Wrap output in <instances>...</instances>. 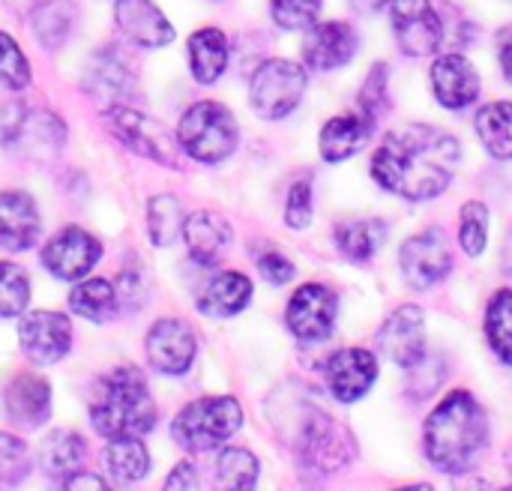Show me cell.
Masks as SVG:
<instances>
[{
    "mask_svg": "<svg viewBox=\"0 0 512 491\" xmlns=\"http://www.w3.org/2000/svg\"><path fill=\"white\" fill-rule=\"evenodd\" d=\"M459 153L462 147L450 132L411 123L390 132L375 150L372 177L405 201H432L450 186Z\"/></svg>",
    "mask_w": 512,
    "mask_h": 491,
    "instance_id": "6da1fadb",
    "label": "cell"
},
{
    "mask_svg": "<svg viewBox=\"0 0 512 491\" xmlns=\"http://www.w3.org/2000/svg\"><path fill=\"white\" fill-rule=\"evenodd\" d=\"M489 441L486 411L468 390H453L426 420L423 447L444 474H465Z\"/></svg>",
    "mask_w": 512,
    "mask_h": 491,
    "instance_id": "7a4b0ae2",
    "label": "cell"
},
{
    "mask_svg": "<svg viewBox=\"0 0 512 491\" xmlns=\"http://www.w3.org/2000/svg\"><path fill=\"white\" fill-rule=\"evenodd\" d=\"M90 420L102 438H144L156 426V405L138 369L120 366L99 378Z\"/></svg>",
    "mask_w": 512,
    "mask_h": 491,
    "instance_id": "3957f363",
    "label": "cell"
},
{
    "mask_svg": "<svg viewBox=\"0 0 512 491\" xmlns=\"http://www.w3.org/2000/svg\"><path fill=\"white\" fill-rule=\"evenodd\" d=\"M177 141L192 159L204 165H216V162H225L237 150L240 129H237L234 114L225 105L198 102L180 117Z\"/></svg>",
    "mask_w": 512,
    "mask_h": 491,
    "instance_id": "277c9868",
    "label": "cell"
},
{
    "mask_svg": "<svg viewBox=\"0 0 512 491\" xmlns=\"http://www.w3.org/2000/svg\"><path fill=\"white\" fill-rule=\"evenodd\" d=\"M240 423H243V408L237 399L231 396L198 399L174 417L171 435L183 450L207 453L222 447L240 429Z\"/></svg>",
    "mask_w": 512,
    "mask_h": 491,
    "instance_id": "5b68a950",
    "label": "cell"
},
{
    "mask_svg": "<svg viewBox=\"0 0 512 491\" xmlns=\"http://www.w3.org/2000/svg\"><path fill=\"white\" fill-rule=\"evenodd\" d=\"M306 93V72L294 60H267L252 75V108L264 120H282L288 117Z\"/></svg>",
    "mask_w": 512,
    "mask_h": 491,
    "instance_id": "8992f818",
    "label": "cell"
},
{
    "mask_svg": "<svg viewBox=\"0 0 512 491\" xmlns=\"http://www.w3.org/2000/svg\"><path fill=\"white\" fill-rule=\"evenodd\" d=\"M105 126L111 129L114 138H120L129 150H135L138 156H147L159 165H177V150L174 141L168 135V129L162 123H156L153 117L129 108V105H111L105 108Z\"/></svg>",
    "mask_w": 512,
    "mask_h": 491,
    "instance_id": "52a82bcc",
    "label": "cell"
},
{
    "mask_svg": "<svg viewBox=\"0 0 512 491\" xmlns=\"http://www.w3.org/2000/svg\"><path fill=\"white\" fill-rule=\"evenodd\" d=\"M399 270L408 288L426 291L438 282H444L453 270V255L447 246V234L441 228H429L411 240H405L399 252Z\"/></svg>",
    "mask_w": 512,
    "mask_h": 491,
    "instance_id": "ba28073f",
    "label": "cell"
},
{
    "mask_svg": "<svg viewBox=\"0 0 512 491\" xmlns=\"http://www.w3.org/2000/svg\"><path fill=\"white\" fill-rule=\"evenodd\" d=\"M390 24L408 57H429L444 42V24L432 0H393Z\"/></svg>",
    "mask_w": 512,
    "mask_h": 491,
    "instance_id": "9c48e42d",
    "label": "cell"
},
{
    "mask_svg": "<svg viewBox=\"0 0 512 491\" xmlns=\"http://www.w3.org/2000/svg\"><path fill=\"white\" fill-rule=\"evenodd\" d=\"M339 300L327 285L309 282L294 291L288 303V327L300 342H324L336 327Z\"/></svg>",
    "mask_w": 512,
    "mask_h": 491,
    "instance_id": "30bf717a",
    "label": "cell"
},
{
    "mask_svg": "<svg viewBox=\"0 0 512 491\" xmlns=\"http://www.w3.org/2000/svg\"><path fill=\"white\" fill-rule=\"evenodd\" d=\"M198 354V339L189 324L177 318H162L147 333V360L162 375H183L192 369Z\"/></svg>",
    "mask_w": 512,
    "mask_h": 491,
    "instance_id": "8fae6325",
    "label": "cell"
},
{
    "mask_svg": "<svg viewBox=\"0 0 512 491\" xmlns=\"http://www.w3.org/2000/svg\"><path fill=\"white\" fill-rule=\"evenodd\" d=\"M18 339L21 351L33 363L48 366L66 357V351L72 348V324L60 312H30L18 324Z\"/></svg>",
    "mask_w": 512,
    "mask_h": 491,
    "instance_id": "7c38bea8",
    "label": "cell"
},
{
    "mask_svg": "<svg viewBox=\"0 0 512 491\" xmlns=\"http://www.w3.org/2000/svg\"><path fill=\"white\" fill-rule=\"evenodd\" d=\"M99 255H102V246L96 237H90L81 228H63L42 249V264L57 279L72 282V279H84L96 267Z\"/></svg>",
    "mask_w": 512,
    "mask_h": 491,
    "instance_id": "4fadbf2b",
    "label": "cell"
},
{
    "mask_svg": "<svg viewBox=\"0 0 512 491\" xmlns=\"http://www.w3.org/2000/svg\"><path fill=\"white\" fill-rule=\"evenodd\" d=\"M378 345L387 360L399 363L402 369L417 366L426 357V324L417 306H399L381 327Z\"/></svg>",
    "mask_w": 512,
    "mask_h": 491,
    "instance_id": "5bb4252c",
    "label": "cell"
},
{
    "mask_svg": "<svg viewBox=\"0 0 512 491\" xmlns=\"http://www.w3.org/2000/svg\"><path fill=\"white\" fill-rule=\"evenodd\" d=\"M357 30L345 21H324L309 27L306 39H303V60L306 66L318 69V72H330L339 69L345 63L354 60L357 54Z\"/></svg>",
    "mask_w": 512,
    "mask_h": 491,
    "instance_id": "9a60e30c",
    "label": "cell"
},
{
    "mask_svg": "<svg viewBox=\"0 0 512 491\" xmlns=\"http://www.w3.org/2000/svg\"><path fill=\"white\" fill-rule=\"evenodd\" d=\"M327 387L339 402H357L363 399L375 378H378V360L366 348H345L327 360Z\"/></svg>",
    "mask_w": 512,
    "mask_h": 491,
    "instance_id": "2e32d148",
    "label": "cell"
},
{
    "mask_svg": "<svg viewBox=\"0 0 512 491\" xmlns=\"http://www.w3.org/2000/svg\"><path fill=\"white\" fill-rule=\"evenodd\" d=\"M432 90H435V99L444 108L462 111V108L477 102V96H480V75H477V69H474V63L468 57L444 54L432 66Z\"/></svg>",
    "mask_w": 512,
    "mask_h": 491,
    "instance_id": "e0dca14e",
    "label": "cell"
},
{
    "mask_svg": "<svg viewBox=\"0 0 512 491\" xmlns=\"http://www.w3.org/2000/svg\"><path fill=\"white\" fill-rule=\"evenodd\" d=\"M84 90L93 99H99L105 108H111V105H120L135 90V75L126 66V60H123L120 51L105 48V51L93 54V60L87 63Z\"/></svg>",
    "mask_w": 512,
    "mask_h": 491,
    "instance_id": "ac0fdd59",
    "label": "cell"
},
{
    "mask_svg": "<svg viewBox=\"0 0 512 491\" xmlns=\"http://www.w3.org/2000/svg\"><path fill=\"white\" fill-rule=\"evenodd\" d=\"M114 21L120 33L144 48H162L174 39L171 21L153 0H117Z\"/></svg>",
    "mask_w": 512,
    "mask_h": 491,
    "instance_id": "d6986e66",
    "label": "cell"
},
{
    "mask_svg": "<svg viewBox=\"0 0 512 491\" xmlns=\"http://www.w3.org/2000/svg\"><path fill=\"white\" fill-rule=\"evenodd\" d=\"M39 237V210L24 192H0V246L27 252Z\"/></svg>",
    "mask_w": 512,
    "mask_h": 491,
    "instance_id": "ffe728a7",
    "label": "cell"
},
{
    "mask_svg": "<svg viewBox=\"0 0 512 491\" xmlns=\"http://www.w3.org/2000/svg\"><path fill=\"white\" fill-rule=\"evenodd\" d=\"M183 237H186V246H189V255L210 267L216 264L228 246H231V225L210 213V210H201V213H192L189 219H183Z\"/></svg>",
    "mask_w": 512,
    "mask_h": 491,
    "instance_id": "44dd1931",
    "label": "cell"
},
{
    "mask_svg": "<svg viewBox=\"0 0 512 491\" xmlns=\"http://www.w3.org/2000/svg\"><path fill=\"white\" fill-rule=\"evenodd\" d=\"M372 120L363 117L360 111L357 114H342V117H333L324 123L321 129V138H318V147H321V156L327 162H345L351 159L354 153H360L366 147V141L372 138Z\"/></svg>",
    "mask_w": 512,
    "mask_h": 491,
    "instance_id": "7402d4cb",
    "label": "cell"
},
{
    "mask_svg": "<svg viewBox=\"0 0 512 491\" xmlns=\"http://www.w3.org/2000/svg\"><path fill=\"white\" fill-rule=\"evenodd\" d=\"M6 411L18 426L36 429L51 414V390L36 375H18L6 390Z\"/></svg>",
    "mask_w": 512,
    "mask_h": 491,
    "instance_id": "603a6c76",
    "label": "cell"
},
{
    "mask_svg": "<svg viewBox=\"0 0 512 491\" xmlns=\"http://www.w3.org/2000/svg\"><path fill=\"white\" fill-rule=\"evenodd\" d=\"M249 300H252V282L243 273L225 270L207 282L204 294L198 297V309L210 318H231L243 312Z\"/></svg>",
    "mask_w": 512,
    "mask_h": 491,
    "instance_id": "cb8c5ba5",
    "label": "cell"
},
{
    "mask_svg": "<svg viewBox=\"0 0 512 491\" xmlns=\"http://www.w3.org/2000/svg\"><path fill=\"white\" fill-rule=\"evenodd\" d=\"M189 66L195 81L213 84L228 66V39L216 27H204L189 39Z\"/></svg>",
    "mask_w": 512,
    "mask_h": 491,
    "instance_id": "d4e9b609",
    "label": "cell"
},
{
    "mask_svg": "<svg viewBox=\"0 0 512 491\" xmlns=\"http://www.w3.org/2000/svg\"><path fill=\"white\" fill-rule=\"evenodd\" d=\"M81 462H84V441L75 432L57 429L39 447V465H42V471L48 477L60 480V483H66L72 474H78L81 471Z\"/></svg>",
    "mask_w": 512,
    "mask_h": 491,
    "instance_id": "484cf974",
    "label": "cell"
},
{
    "mask_svg": "<svg viewBox=\"0 0 512 491\" xmlns=\"http://www.w3.org/2000/svg\"><path fill=\"white\" fill-rule=\"evenodd\" d=\"M384 234H387V228L381 219H351L336 228V246L348 261L363 264L378 255Z\"/></svg>",
    "mask_w": 512,
    "mask_h": 491,
    "instance_id": "4316f807",
    "label": "cell"
},
{
    "mask_svg": "<svg viewBox=\"0 0 512 491\" xmlns=\"http://www.w3.org/2000/svg\"><path fill=\"white\" fill-rule=\"evenodd\" d=\"M105 462H108V474L117 486L138 483L150 471V453L138 438H111Z\"/></svg>",
    "mask_w": 512,
    "mask_h": 491,
    "instance_id": "83f0119b",
    "label": "cell"
},
{
    "mask_svg": "<svg viewBox=\"0 0 512 491\" xmlns=\"http://www.w3.org/2000/svg\"><path fill=\"white\" fill-rule=\"evenodd\" d=\"M477 135L489 156L512 159V102H492L477 114Z\"/></svg>",
    "mask_w": 512,
    "mask_h": 491,
    "instance_id": "f1b7e54d",
    "label": "cell"
},
{
    "mask_svg": "<svg viewBox=\"0 0 512 491\" xmlns=\"http://www.w3.org/2000/svg\"><path fill=\"white\" fill-rule=\"evenodd\" d=\"M306 447H309V459L318 462L321 471H333V468H339V462L345 459L348 438H345L327 417H318L315 426H312L309 435H306Z\"/></svg>",
    "mask_w": 512,
    "mask_h": 491,
    "instance_id": "f546056e",
    "label": "cell"
},
{
    "mask_svg": "<svg viewBox=\"0 0 512 491\" xmlns=\"http://www.w3.org/2000/svg\"><path fill=\"white\" fill-rule=\"evenodd\" d=\"M147 231L156 246H171L183 234V207L174 195H156L147 204Z\"/></svg>",
    "mask_w": 512,
    "mask_h": 491,
    "instance_id": "4dcf8cb0",
    "label": "cell"
},
{
    "mask_svg": "<svg viewBox=\"0 0 512 491\" xmlns=\"http://www.w3.org/2000/svg\"><path fill=\"white\" fill-rule=\"evenodd\" d=\"M486 339L492 351L512 366V291H498L486 309Z\"/></svg>",
    "mask_w": 512,
    "mask_h": 491,
    "instance_id": "1f68e13d",
    "label": "cell"
},
{
    "mask_svg": "<svg viewBox=\"0 0 512 491\" xmlns=\"http://www.w3.org/2000/svg\"><path fill=\"white\" fill-rule=\"evenodd\" d=\"M69 306H72V312L81 315V318L102 321V318H108V315L114 312L117 294H114L111 282H105V279H87V282H81L78 288H72Z\"/></svg>",
    "mask_w": 512,
    "mask_h": 491,
    "instance_id": "d6a6232c",
    "label": "cell"
},
{
    "mask_svg": "<svg viewBox=\"0 0 512 491\" xmlns=\"http://www.w3.org/2000/svg\"><path fill=\"white\" fill-rule=\"evenodd\" d=\"M33 30L45 48H57L66 42L72 30V6L66 0H48L45 6L36 9L33 15Z\"/></svg>",
    "mask_w": 512,
    "mask_h": 491,
    "instance_id": "836d02e7",
    "label": "cell"
},
{
    "mask_svg": "<svg viewBox=\"0 0 512 491\" xmlns=\"http://www.w3.org/2000/svg\"><path fill=\"white\" fill-rule=\"evenodd\" d=\"M216 480L225 489H252L258 483V459L249 450H225L216 465Z\"/></svg>",
    "mask_w": 512,
    "mask_h": 491,
    "instance_id": "e575fe53",
    "label": "cell"
},
{
    "mask_svg": "<svg viewBox=\"0 0 512 491\" xmlns=\"http://www.w3.org/2000/svg\"><path fill=\"white\" fill-rule=\"evenodd\" d=\"M30 282L21 267L0 261V318H15L27 309Z\"/></svg>",
    "mask_w": 512,
    "mask_h": 491,
    "instance_id": "d590c367",
    "label": "cell"
},
{
    "mask_svg": "<svg viewBox=\"0 0 512 491\" xmlns=\"http://www.w3.org/2000/svg\"><path fill=\"white\" fill-rule=\"evenodd\" d=\"M462 225H459V243L462 249L477 258L483 255L486 249V240H489V207L483 201H468L462 207Z\"/></svg>",
    "mask_w": 512,
    "mask_h": 491,
    "instance_id": "8d00e7d4",
    "label": "cell"
},
{
    "mask_svg": "<svg viewBox=\"0 0 512 491\" xmlns=\"http://www.w3.org/2000/svg\"><path fill=\"white\" fill-rule=\"evenodd\" d=\"M387 87H390V69H387V63H375L372 69H369V75H366V81H363V90H360V114L363 117H369L372 123L387 111Z\"/></svg>",
    "mask_w": 512,
    "mask_h": 491,
    "instance_id": "74e56055",
    "label": "cell"
},
{
    "mask_svg": "<svg viewBox=\"0 0 512 491\" xmlns=\"http://www.w3.org/2000/svg\"><path fill=\"white\" fill-rule=\"evenodd\" d=\"M30 474V453L24 441L0 432V486H18Z\"/></svg>",
    "mask_w": 512,
    "mask_h": 491,
    "instance_id": "f35d334b",
    "label": "cell"
},
{
    "mask_svg": "<svg viewBox=\"0 0 512 491\" xmlns=\"http://www.w3.org/2000/svg\"><path fill=\"white\" fill-rule=\"evenodd\" d=\"M0 81L9 90H24L30 84V63L9 33H0Z\"/></svg>",
    "mask_w": 512,
    "mask_h": 491,
    "instance_id": "ab89813d",
    "label": "cell"
},
{
    "mask_svg": "<svg viewBox=\"0 0 512 491\" xmlns=\"http://www.w3.org/2000/svg\"><path fill=\"white\" fill-rule=\"evenodd\" d=\"M321 12V0H273V21L285 30L312 27Z\"/></svg>",
    "mask_w": 512,
    "mask_h": 491,
    "instance_id": "60d3db41",
    "label": "cell"
},
{
    "mask_svg": "<svg viewBox=\"0 0 512 491\" xmlns=\"http://www.w3.org/2000/svg\"><path fill=\"white\" fill-rule=\"evenodd\" d=\"M285 222L297 231L309 228V222H312V186H309V180H300L291 186L288 204H285Z\"/></svg>",
    "mask_w": 512,
    "mask_h": 491,
    "instance_id": "b9f144b4",
    "label": "cell"
},
{
    "mask_svg": "<svg viewBox=\"0 0 512 491\" xmlns=\"http://www.w3.org/2000/svg\"><path fill=\"white\" fill-rule=\"evenodd\" d=\"M258 270H261V276L270 282V285H285V282H291L294 279V264L282 255V252H264L261 258H258Z\"/></svg>",
    "mask_w": 512,
    "mask_h": 491,
    "instance_id": "7bdbcfd3",
    "label": "cell"
},
{
    "mask_svg": "<svg viewBox=\"0 0 512 491\" xmlns=\"http://www.w3.org/2000/svg\"><path fill=\"white\" fill-rule=\"evenodd\" d=\"M498 57H501L504 78L512 84V24L498 33Z\"/></svg>",
    "mask_w": 512,
    "mask_h": 491,
    "instance_id": "ee69618b",
    "label": "cell"
},
{
    "mask_svg": "<svg viewBox=\"0 0 512 491\" xmlns=\"http://www.w3.org/2000/svg\"><path fill=\"white\" fill-rule=\"evenodd\" d=\"M165 486H168V489H195V486H198V477H195L192 465L183 462V465H177L174 474H168Z\"/></svg>",
    "mask_w": 512,
    "mask_h": 491,
    "instance_id": "f6af8a7d",
    "label": "cell"
},
{
    "mask_svg": "<svg viewBox=\"0 0 512 491\" xmlns=\"http://www.w3.org/2000/svg\"><path fill=\"white\" fill-rule=\"evenodd\" d=\"M66 489H105V483L99 480V477H90V474H72L66 483H63Z\"/></svg>",
    "mask_w": 512,
    "mask_h": 491,
    "instance_id": "bcb514c9",
    "label": "cell"
},
{
    "mask_svg": "<svg viewBox=\"0 0 512 491\" xmlns=\"http://www.w3.org/2000/svg\"><path fill=\"white\" fill-rule=\"evenodd\" d=\"M393 0H351V6L357 9V12H363V15H375V12H381L384 6H390Z\"/></svg>",
    "mask_w": 512,
    "mask_h": 491,
    "instance_id": "7dc6e473",
    "label": "cell"
},
{
    "mask_svg": "<svg viewBox=\"0 0 512 491\" xmlns=\"http://www.w3.org/2000/svg\"><path fill=\"white\" fill-rule=\"evenodd\" d=\"M504 273L512 276V231L507 234V243H504Z\"/></svg>",
    "mask_w": 512,
    "mask_h": 491,
    "instance_id": "c3c4849f",
    "label": "cell"
},
{
    "mask_svg": "<svg viewBox=\"0 0 512 491\" xmlns=\"http://www.w3.org/2000/svg\"><path fill=\"white\" fill-rule=\"evenodd\" d=\"M507 471H510V480H512V447L507 450Z\"/></svg>",
    "mask_w": 512,
    "mask_h": 491,
    "instance_id": "681fc988",
    "label": "cell"
}]
</instances>
